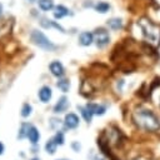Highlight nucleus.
I'll use <instances>...</instances> for the list:
<instances>
[{"mask_svg": "<svg viewBox=\"0 0 160 160\" xmlns=\"http://www.w3.org/2000/svg\"><path fill=\"white\" fill-rule=\"evenodd\" d=\"M132 122L138 129L146 132H155L160 129V119L150 109L142 106H139L132 111Z\"/></svg>", "mask_w": 160, "mask_h": 160, "instance_id": "obj_1", "label": "nucleus"}, {"mask_svg": "<svg viewBox=\"0 0 160 160\" xmlns=\"http://www.w3.org/2000/svg\"><path fill=\"white\" fill-rule=\"evenodd\" d=\"M138 25L141 30L142 36L145 38V40L150 44H156L160 39V29L159 26H156L151 20H149L148 18H141L138 21Z\"/></svg>", "mask_w": 160, "mask_h": 160, "instance_id": "obj_2", "label": "nucleus"}, {"mask_svg": "<svg viewBox=\"0 0 160 160\" xmlns=\"http://www.w3.org/2000/svg\"><path fill=\"white\" fill-rule=\"evenodd\" d=\"M30 40H31V42L34 45H36L40 49L46 50V51H52V50H55L58 48L52 41H50V39L42 31H39V30H32L31 31Z\"/></svg>", "mask_w": 160, "mask_h": 160, "instance_id": "obj_3", "label": "nucleus"}, {"mask_svg": "<svg viewBox=\"0 0 160 160\" xmlns=\"http://www.w3.org/2000/svg\"><path fill=\"white\" fill-rule=\"evenodd\" d=\"M94 41L96 44V46L99 49H102L105 48L109 42H110V35H109V31L105 30L104 28H99L95 30L94 32Z\"/></svg>", "mask_w": 160, "mask_h": 160, "instance_id": "obj_4", "label": "nucleus"}, {"mask_svg": "<svg viewBox=\"0 0 160 160\" xmlns=\"http://www.w3.org/2000/svg\"><path fill=\"white\" fill-rule=\"evenodd\" d=\"M79 116L74 112H69L65 115V119H64V124H65V128L66 129H76L79 126Z\"/></svg>", "mask_w": 160, "mask_h": 160, "instance_id": "obj_5", "label": "nucleus"}, {"mask_svg": "<svg viewBox=\"0 0 160 160\" xmlns=\"http://www.w3.org/2000/svg\"><path fill=\"white\" fill-rule=\"evenodd\" d=\"M70 106V102H69V99L66 96H61L59 98L58 102L54 105V112L55 114H61V112H65Z\"/></svg>", "mask_w": 160, "mask_h": 160, "instance_id": "obj_6", "label": "nucleus"}, {"mask_svg": "<svg viewBox=\"0 0 160 160\" xmlns=\"http://www.w3.org/2000/svg\"><path fill=\"white\" fill-rule=\"evenodd\" d=\"M49 69H50L51 74H52L54 76H56V78H61V76H64V74H65V69H64L62 64H61L60 61H58V60H54L52 62H50Z\"/></svg>", "mask_w": 160, "mask_h": 160, "instance_id": "obj_7", "label": "nucleus"}, {"mask_svg": "<svg viewBox=\"0 0 160 160\" xmlns=\"http://www.w3.org/2000/svg\"><path fill=\"white\" fill-rule=\"evenodd\" d=\"M79 42L82 46H89L94 42V34L90 31H82L79 35Z\"/></svg>", "mask_w": 160, "mask_h": 160, "instance_id": "obj_8", "label": "nucleus"}, {"mask_svg": "<svg viewBox=\"0 0 160 160\" xmlns=\"http://www.w3.org/2000/svg\"><path fill=\"white\" fill-rule=\"evenodd\" d=\"M51 96H52V91H51V89L49 86L44 85V86L40 88V90H39V99H40V101L49 102V100L51 99Z\"/></svg>", "mask_w": 160, "mask_h": 160, "instance_id": "obj_9", "label": "nucleus"}, {"mask_svg": "<svg viewBox=\"0 0 160 160\" xmlns=\"http://www.w3.org/2000/svg\"><path fill=\"white\" fill-rule=\"evenodd\" d=\"M52 14H54V18H55V19H62L64 16H68V15H70L71 12H70V10H69L66 6H64V5H56V6L54 8Z\"/></svg>", "mask_w": 160, "mask_h": 160, "instance_id": "obj_10", "label": "nucleus"}, {"mask_svg": "<svg viewBox=\"0 0 160 160\" xmlns=\"http://www.w3.org/2000/svg\"><path fill=\"white\" fill-rule=\"evenodd\" d=\"M86 108H89L94 115H104L106 112V108L104 105H100V104H94V102H90V104H86Z\"/></svg>", "mask_w": 160, "mask_h": 160, "instance_id": "obj_11", "label": "nucleus"}, {"mask_svg": "<svg viewBox=\"0 0 160 160\" xmlns=\"http://www.w3.org/2000/svg\"><path fill=\"white\" fill-rule=\"evenodd\" d=\"M28 139H29V141H30L32 145L38 144V141H39V139H40V132H39L38 128H35V126H32V125L30 126L29 132H28Z\"/></svg>", "mask_w": 160, "mask_h": 160, "instance_id": "obj_12", "label": "nucleus"}, {"mask_svg": "<svg viewBox=\"0 0 160 160\" xmlns=\"http://www.w3.org/2000/svg\"><path fill=\"white\" fill-rule=\"evenodd\" d=\"M40 25H41L42 28H45V29H48V28H55V29L60 30L61 32H65L64 28H61L59 24H56L55 21L49 20V19H46V18H41V19H40Z\"/></svg>", "mask_w": 160, "mask_h": 160, "instance_id": "obj_13", "label": "nucleus"}, {"mask_svg": "<svg viewBox=\"0 0 160 160\" xmlns=\"http://www.w3.org/2000/svg\"><path fill=\"white\" fill-rule=\"evenodd\" d=\"M78 109H79V111H80L82 119H84L86 122H90V121L92 120L94 114H92V111H91L89 108H86V106H79V105H78Z\"/></svg>", "mask_w": 160, "mask_h": 160, "instance_id": "obj_14", "label": "nucleus"}, {"mask_svg": "<svg viewBox=\"0 0 160 160\" xmlns=\"http://www.w3.org/2000/svg\"><path fill=\"white\" fill-rule=\"evenodd\" d=\"M106 24L111 30H120L122 28V20L119 18H111L108 20Z\"/></svg>", "mask_w": 160, "mask_h": 160, "instance_id": "obj_15", "label": "nucleus"}, {"mask_svg": "<svg viewBox=\"0 0 160 160\" xmlns=\"http://www.w3.org/2000/svg\"><path fill=\"white\" fill-rule=\"evenodd\" d=\"M38 5L42 11H49L54 9V0H38Z\"/></svg>", "mask_w": 160, "mask_h": 160, "instance_id": "obj_16", "label": "nucleus"}, {"mask_svg": "<svg viewBox=\"0 0 160 160\" xmlns=\"http://www.w3.org/2000/svg\"><path fill=\"white\" fill-rule=\"evenodd\" d=\"M94 9H95L98 12H100V14H105V12H108V11H109L110 5H109L108 2H105V1H99V2H96V4H95Z\"/></svg>", "mask_w": 160, "mask_h": 160, "instance_id": "obj_17", "label": "nucleus"}, {"mask_svg": "<svg viewBox=\"0 0 160 160\" xmlns=\"http://www.w3.org/2000/svg\"><path fill=\"white\" fill-rule=\"evenodd\" d=\"M56 86H58L62 92H66V91H69V89H70V80H69V79H60V80L56 82Z\"/></svg>", "mask_w": 160, "mask_h": 160, "instance_id": "obj_18", "label": "nucleus"}, {"mask_svg": "<svg viewBox=\"0 0 160 160\" xmlns=\"http://www.w3.org/2000/svg\"><path fill=\"white\" fill-rule=\"evenodd\" d=\"M30 126H31L30 124H28V122H22L21 126H20V130H19V134H18V139L28 138V132H29Z\"/></svg>", "mask_w": 160, "mask_h": 160, "instance_id": "obj_19", "label": "nucleus"}, {"mask_svg": "<svg viewBox=\"0 0 160 160\" xmlns=\"http://www.w3.org/2000/svg\"><path fill=\"white\" fill-rule=\"evenodd\" d=\"M56 148H58V144L55 142V140H54V139L48 140V142L45 144V150H46V152H48V154H50V155L55 154Z\"/></svg>", "mask_w": 160, "mask_h": 160, "instance_id": "obj_20", "label": "nucleus"}, {"mask_svg": "<svg viewBox=\"0 0 160 160\" xmlns=\"http://www.w3.org/2000/svg\"><path fill=\"white\" fill-rule=\"evenodd\" d=\"M31 112H32V106L30 105V104H28V102H25L24 105H22V108H21V116L22 118H28V116H30L31 115Z\"/></svg>", "mask_w": 160, "mask_h": 160, "instance_id": "obj_21", "label": "nucleus"}, {"mask_svg": "<svg viewBox=\"0 0 160 160\" xmlns=\"http://www.w3.org/2000/svg\"><path fill=\"white\" fill-rule=\"evenodd\" d=\"M52 139L55 140V142H56L58 145H62V144L65 142V138H64V132H62V131H58Z\"/></svg>", "mask_w": 160, "mask_h": 160, "instance_id": "obj_22", "label": "nucleus"}, {"mask_svg": "<svg viewBox=\"0 0 160 160\" xmlns=\"http://www.w3.org/2000/svg\"><path fill=\"white\" fill-rule=\"evenodd\" d=\"M71 149H72L75 152H79L80 149H81L80 142H79V141H72V142H71Z\"/></svg>", "mask_w": 160, "mask_h": 160, "instance_id": "obj_23", "label": "nucleus"}, {"mask_svg": "<svg viewBox=\"0 0 160 160\" xmlns=\"http://www.w3.org/2000/svg\"><path fill=\"white\" fill-rule=\"evenodd\" d=\"M2 152H4V144L0 142V155H2Z\"/></svg>", "mask_w": 160, "mask_h": 160, "instance_id": "obj_24", "label": "nucleus"}, {"mask_svg": "<svg viewBox=\"0 0 160 160\" xmlns=\"http://www.w3.org/2000/svg\"><path fill=\"white\" fill-rule=\"evenodd\" d=\"M1 12H2V5L0 4V15H1Z\"/></svg>", "mask_w": 160, "mask_h": 160, "instance_id": "obj_25", "label": "nucleus"}, {"mask_svg": "<svg viewBox=\"0 0 160 160\" xmlns=\"http://www.w3.org/2000/svg\"><path fill=\"white\" fill-rule=\"evenodd\" d=\"M31 160H40V159H39V158H32Z\"/></svg>", "mask_w": 160, "mask_h": 160, "instance_id": "obj_26", "label": "nucleus"}, {"mask_svg": "<svg viewBox=\"0 0 160 160\" xmlns=\"http://www.w3.org/2000/svg\"><path fill=\"white\" fill-rule=\"evenodd\" d=\"M29 1H32V0H29Z\"/></svg>", "mask_w": 160, "mask_h": 160, "instance_id": "obj_27", "label": "nucleus"}]
</instances>
